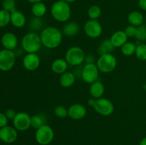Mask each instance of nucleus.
<instances>
[{"label": "nucleus", "mask_w": 146, "mask_h": 145, "mask_svg": "<svg viewBox=\"0 0 146 145\" xmlns=\"http://www.w3.org/2000/svg\"><path fill=\"white\" fill-rule=\"evenodd\" d=\"M42 45L48 49H54L61 45L63 40V33L54 26L45 27L40 32Z\"/></svg>", "instance_id": "f257e3e1"}, {"label": "nucleus", "mask_w": 146, "mask_h": 145, "mask_svg": "<svg viewBox=\"0 0 146 145\" xmlns=\"http://www.w3.org/2000/svg\"><path fill=\"white\" fill-rule=\"evenodd\" d=\"M51 14L53 18L58 22H66L71 16V9L69 4L64 0H58L52 4Z\"/></svg>", "instance_id": "f03ea898"}, {"label": "nucleus", "mask_w": 146, "mask_h": 145, "mask_svg": "<svg viewBox=\"0 0 146 145\" xmlns=\"http://www.w3.org/2000/svg\"><path fill=\"white\" fill-rule=\"evenodd\" d=\"M21 44L22 50L27 53H36L42 46L40 35L34 31L26 34L21 39Z\"/></svg>", "instance_id": "7ed1b4c3"}, {"label": "nucleus", "mask_w": 146, "mask_h": 145, "mask_svg": "<svg viewBox=\"0 0 146 145\" xmlns=\"http://www.w3.org/2000/svg\"><path fill=\"white\" fill-rule=\"evenodd\" d=\"M85 52L78 46L70 47L65 54V60L71 66H79L85 61Z\"/></svg>", "instance_id": "20e7f679"}, {"label": "nucleus", "mask_w": 146, "mask_h": 145, "mask_svg": "<svg viewBox=\"0 0 146 145\" xmlns=\"http://www.w3.org/2000/svg\"><path fill=\"white\" fill-rule=\"evenodd\" d=\"M96 64L100 72L103 73H110L116 68L117 60L112 53H106L100 55Z\"/></svg>", "instance_id": "39448f33"}, {"label": "nucleus", "mask_w": 146, "mask_h": 145, "mask_svg": "<svg viewBox=\"0 0 146 145\" xmlns=\"http://www.w3.org/2000/svg\"><path fill=\"white\" fill-rule=\"evenodd\" d=\"M54 138V131L51 126L45 124L36 129L35 139L40 145H48L51 144Z\"/></svg>", "instance_id": "423d86ee"}, {"label": "nucleus", "mask_w": 146, "mask_h": 145, "mask_svg": "<svg viewBox=\"0 0 146 145\" xmlns=\"http://www.w3.org/2000/svg\"><path fill=\"white\" fill-rule=\"evenodd\" d=\"M99 70L96 63H86L81 71V76L83 80L88 84L98 80Z\"/></svg>", "instance_id": "0eeeda50"}, {"label": "nucleus", "mask_w": 146, "mask_h": 145, "mask_svg": "<svg viewBox=\"0 0 146 145\" xmlns=\"http://www.w3.org/2000/svg\"><path fill=\"white\" fill-rule=\"evenodd\" d=\"M16 55L14 51L3 49L0 51V71H9L12 69L16 63Z\"/></svg>", "instance_id": "6e6552de"}, {"label": "nucleus", "mask_w": 146, "mask_h": 145, "mask_svg": "<svg viewBox=\"0 0 146 145\" xmlns=\"http://www.w3.org/2000/svg\"><path fill=\"white\" fill-rule=\"evenodd\" d=\"M94 109L97 113L102 116H110L114 112V105L110 100L101 98L99 99H96Z\"/></svg>", "instance_id": "1a4fd4ad"}, {"label": "nucleus", "mask_w": 146, "mask_h": 145, "mask_svg": "<svg viewBox=\"0 0 146 145\" xmlns=\"http://www.w3.org/2000/svg\"><path fill=\"white\" fill-rule=\"evenodd\" d=\"M14 127L20 132L27 131L31 127V116L27 112H18L13 119Z\"/></svg>", "instance_id": "9d476101"}, {"label": "nucleus", "mask_w": 146, "mask_h": 145, "mask_svg": "<svg viewBox=\"0 0 146 145\" xmlns=\"http://www.w3.org/2000/svg\"><path fill=\"white\" fill-rule=\"evenodd\" d=\"M84 32L86 35L91 38H96L101 36L103 27L97 20L89 19L84 24Z\"/></svg>", "instance_id": "9b49d317"}, {"label": "nucleus", "mask_w": 146, "mask_h": 145, "mask_svg": "<svg viewBox=\"0 0 146 145\" xmlns=\"http://www.w3.org/2000/svg\"><path fill=\"white\" fill-rule=\"evenodd\" d=\"M23 66L29 71H34L38 69L41 61L37 53H27L23 58Z\"/></svg>", "instance_id": "f8f14e48"}, {"label": "nucleus", "mask_w": 146, "mask_h": 145, "mask_svg": "<svg viewBox=\"0 0 146 145\" xmlns=\"http://www.w3.org/2000/svg\"><path fill=\"white\" fill-rule=\"evenodd\" d=\"M17 136H18L17 130L14 127L7 125L4 127L0 128V139L4 143H13L17 140Z\"/></svg>", "instance_id": "ddd939ff"}, {"label": "nucleus", "mask_w": 146, "mask_h": 145, "mask_svg": "<svg viewBox=\"0 0 146 145\" xmlns=\"http://www.w3.org/2000/svg\"><path fill=\"white\" fill-rule=\"evenodd\" d=\"M87 113L86 108L81 104H73L68 109V116L74 120L84 119Z\"/></svg>", "instance_id": "4468645a"}, {"label": "nucleus", "mask_w": 146, "mask_h": 145, "mask_svg": "<svg viewBox=\"0 0 146 145\" xmlns=\"http://www.w3.org/2000/svg\"><path fill=\"white\" fill-rule=\"evenodd\" d=\"M1 42L4 49L14 51L18 45V38L13 33L7 32L2 36Z\"/></svg>", "instance_id": "2eb2a0df"}, {"label": "nucleus", "mask_w": 146, "mask_h": 145, "mask_svg": "<svg viewBox=\"0 0 146 145\" xmlns=\"http://www.w3.org/2000/svg\"><path fill=\"white\" fill-rule=\"evenodd\" d=\"M128 37L125 34V31L120 30L114 32L111 35L110 40L114 48H121L126 42H128Z\"/></svg>", "instance_id": "dca6fc26"}, {"label": "nucleus", "mask_w": 146, "mask_h": 145, "mask_svg": "<svg viewBox=\"0 0 146 145\" xmlns=\"http://www.w3.org/2000/svg\"><path fill=\"white\" fill-rule=\"evenodd\" d=\"M68 64L65 58H56L51 63V71L57 75H62L68 70Z\"/></svg>", "instance_id": "f3484780"}, {"label": "nucleus", "mask_w": 146, "mask_h": 145, "mask_svg": "<svg viewBox=\"0 0 146 145\" xmlns=\"http://www.w3.org/2000/svg\"><path fill=\"white\" fill-rule=\"evenodd\" d=\"M90 95L95 99H99L102 98L105 92V87L102 82L97 80L91 84L89 88Z\"/></svg>", "instance_id": "a211bd4d"}, {"label": "nucleus", "mask_w": 146, "mask_h": 145, "mask_svg": "<svg viewBox=\"0 0 146 145\" xmlns=\"http://www.w3.org/2000/svg\"><path fill=\"white\" fill-rule=\"evenodd\" d=\"M26 22H27V19H26V16L22 12L19 11H13L11 13V20H10V23L14 26L16 28H22L25 26Z\"/></svg>", "instance_id": "6ab92c4d"}, {"label": "nucleus", "mask_w": 146, "mask_h": 145, "mask_svg": "<svg viewBox=\"0 0 146 145\" xmlns=\"http://www.w3.org/2000/svg\"><path fill=\"white\" fill-rule=\"evenodd\" d=\"M75 82L76 75L74 72L66 71V72L63 73L62 75H61V76H60L59 82L61 86H62L63 88H70V87L74 85Z\"/></svg>", "instance_id": "aec40b11"}, {"label": "nucleus", "mask_w": 146, "mask_h": 145, "mask_svg": "<svg viewBox=\"0 0 146 145\" xmlns=\"http://www.w3.org/2000/svg\"><path fill=\"white\" fill-rule=\"evenodd\" d=\"M80 30V26L75 21L68 22L64 26L62 30L63 35L66 36L72 37L77 35Z\"/></svg>", "instance_id": "412c9836"}, {"label": "nucleus", "mask_w": 146, "mask_h": 145, "mask_svg": "<svg viewBox=\"0 0 146 145\" xmlns=\"http://www.w3.org/2000/svg\"><path fill=\"white\" fill-rule=\"evenodd\" d=\"M128 21L130 25L135 27L143 25L144 21V16L141 12L138 11H133L128 14Z\"/></svg>", "instance_id": "4be33fe9"}, {"label": "nucleus", "mask_w": 146, "mask_h": 145, "mask_svg": "<svg viewBox=\"0 0 146 145\" xmlns=\"http://www.w3.org/2000/svg\"><path fill=\"white\" fill-rule=\"evenodd\" d=\"M31 10L34 16L42 18L46 14L47 8L44 3H43L42 1H40V2L33 4Z\"/></svg>", "instance_id": "5701e85b"}, {"label": "nucleus", "mask_w": 146, "mask_h": 145, "mask_svg": "<svg viewBox=\"0 0 146 145\" xmlns=\"http://www.w3.org/2000/svg\"><path fill=\"white\" fill-rule=\"evenodd\" d=\"M113 49L114 46L113 45L110 38L109 39H105L101 43L100 45L98 46V53L100 55L106 53H111Z\"/></svg>", "instance_id": "b1692460"}, {"label": "nucleus", "mask_w": 146, "mask_h": 145, "mask_svg": "<svg viewBox=\"0 0 146 145\" xmlns=\"http://www.w3.org/2000/svg\"><path fill=\"white\" fill-rule=\"evenodd\" d=\"M29 26L31 31H34V32L36 33L38 32V31H41L45 28V27H44V23L42 18L35 16L33 17L31 21H30Z\"/></svg>", "instance_id": "393cba45"}, {"label": "nucleus", "mask_w": 146, "mask_h": 145, "mask_svg": "<svg viewBox=\"0 0 146 145\" xmlns=\"http://www.w3.org/2000/svg\"><path fill=\"white\" fill-rule=\"evenodd\" d=\"M46 122V119L42 114L34 115L31 117V127L35 129H37L45 125Z\"/></svg>", "instance_id": "a878e982"}, {"label": "nucleus", "mask_w": 146, "mask_h": 145, "mask_svg": "<svg viewBox=\"0 0 146 145\" xmlns=\"http://www.w3.org/2000/svg\"><path fill=\"white\" fill-rule=\"evenodd\" d=\"M121 53L125 56H131L135 54L136 50V44L133 42H126L121 48Z\"/></svg>", "instance_id": "bb28decb"}, {"label": "nucleus", "mask_w": 146, "mask_h": 145, "mask_svg": "<svg viewBox=\"0 0 146 145\" xmlns=\"http://www.w3.org/2000/svg\"><path fill=\"white\" fill-rule=\"evenodd\" d=\"M102 10L98 5H92L88 10V17L91 20H97L101 15Z\"/></svg>", "instance_id": "cd10ccee"}, {"label": "nucleus", "mask_w": 146, "mask_h": 145, "mask_svg": "<svg viewBox=\"0 0 146 145\" xmlns=\"http://www.w3.org/2000/svg\"><path fill=\"white\" fill-rule=\"evenodd\" d=\"M135 55L138 60L142 61H146V44H139L136 45Z\"/></svg>", "instance_id": "c85d7f7f"}, {"label": "nucleus", "mask_w": 146, "mask_h": 145, "mask_svg": "<svg viewBox=\"0 0 146 145\" xmlns=\"http://www.w3.org/2000/svg\"><path fill=\"white\" fill-rule=\"evenodd\" d=\"M11 20V13L4 9L0 10V28L8 25Z\"/></svg>", "instance_id": "c756f323"}, {"label": "nucleus", "mask_w": 146, "mask_h": 145, "mask_svg": "<svg viewBox=\"0 0 146 145\" xmlns=\"http://www.w3.org/2000/svg\"><path fill=\"white\" fill-rule=\"evenodd\" d=\"M135 38L137 41L139 42H143L146 41V26L141 25L137 27L136 34H135Z\"/></svg>", "instance_id": "7c9ffc66"}, {"label": "nucleus", "mask_w": 146, "mask_h": 145, "mask_svg": "<svg viewBox=\"0 0 146 145\" xmlns=\"http://www.w3.org/2000/svg\"><path fill=\"white\" fill-rule=\"evenodd\" d=\"M55 116L58 118H66L68 116V109L64 105H57L54 109Z\"/></svg>", "instance_id": "2f4dec72"}, {"label": "nucleus", "mask_w": 146, "mask_h": 145, "mask_svg": "<svg viewBox=\"0 0 146 145\" xmlns=\"http://www.w3.org/2000/svg\"><path fill=\"white\" fill-rule=\"evenodd\" d=\"M3 9L11 13L16 11V1L15 0H3L2 1Z\"/></svg>", "instance_id": "473e14b6"}, {"label": "nucleus", "mask_w": 146, "mask_h": 145, "mask_svg": "<svg viewBox=\"0 0 146 145\" xmlns=\"http://www.w3.org/2000/svg\"><path fill=\"white\" fill-rule=\"evenodd\" d=\"M136 29L137 27L134 26L132 25H128V26L125 28V33L127 35V36L128 38H133V37H135V34H136Z\"/></svg>", "instance_id": "72a5a7b5"}, {"label": "nucleus", "mask_w": 146, "mask_h": 145, "mask_svg": "<svg viewBox=\"0 0 146 145\" xmlns=\"http://www.w3.org/2000/svg\"><path fill=\"white\" fill-rule=\"evenodd\" d=\"M5 115L9 120H13L17 115V112L13 109H7L5 112Z\"/></svg>", "instance_id": "f704fd0d"}, {"label": "nucleus", "mask_w": 146, "mask_h": 145, "mask_svg": "<svg viewBox=\"0 0 146 145\" xmlns=\"http://www.w3.org/2000/svg\"><path fill=\"white\" fill-rule=\"evenodd\" d=\"M8 120L7 116L5 114L0 112V128H2L4 127L7 126V123H8Z\"/></svg>", "instance_id": "c9c22d12"}, {"label": "nucleus", "mask_w": 146, "mask_h": 145, "mask_svg": "<svg viewBox=\"0 0 146 145\" xmlns=\"http://www.w3.org/2000/svg\"><path fill=\"white\" fill-rule=\"evenodd\" d=\"M86 63H95V57L93 55H86L85 61Z\"/></svg>", "instance_id": "e433bc0d"}, {"label": "nucleus", "mask_w": 146, "mask_h": 145, "mask_svg": "<svg viewBox=\"0 0 146 145\" xmlns=\"http://www.w3.org/2000/svg\"><path fill=\"white\" fill-rule=\"evenodd\" d=\"M138 6L141 9L146 11V0H138Z\"/></svg>", "instance_id": "4c0bfd02"}, {"label": "nucleus", "mask_w": 146, "mask_h": 145, "mask_svg": "<svg viewBox=\"0 0 146 145\" xmlns=\"http://www.w3.org/2000/svg\"><path fill=\"white\" fill-rule=\"evenodd\" d=\"M96 99H95V98H89V99L88 100V106L94 107V105H95V103H96Z\"/></svg>", "instance_id": "58836bf2"}, {"label": "nucleus", "mask_w": 146, "mask_h": 145, "mask_svg": "<svg viewBox=\"0 0 146 145\" xmlns=\"http://www.w3.org/2000/svg\"><path fill=\"white\" fill-rule=\"evenodd\" d=\"M139 145H146V136L144 137L143 139H141L139 143Z\"/></svg>", "instance_id": "ea45409f"}, {"label": "nucleus", "mask_w": 146, "mask_h": 145, "mask_svg": "<svg viewBox=\"0 0 146 145\" xmlns=\"http://www.w3.org/2000/svg\"><path fill=\"white\" fill-rule=\"evenodd\" d=\"M27 1H28L29 2L31 3V4H35V3H37V2H40V1H42V0H27Z\"/></svg>", "instance_id": "a19ab883"}, {"label": "nucleus", "mask_w": 146, "mask_h": 145, "mask_svg": "<svg viewBox=\"0 0 146 145\" xmlns=\"http://www.w3.org/2000/svg\"><path fill=\"white\" fill-rule=\"evenodd\" d=\"M64 1H65L66 2L68 3V4H71V3H73L74 2V1H76V0H64Z\"/></svg>", "instance_id": "79ce46f5"}, {"label": "nucleus", "mask_w": 146, "mask_h": 145, "mask_svg": "<svg viewBox=\"0 0 146 145\" xmlns=\"http://www.w3.org/2000/svg\"><path fill=\"white\" fill-rule=\"evenodd\" d=\"M144 89H145V90L146 91V82H145V85H144Z\"/></svg>", "instance_id": "37998d69"}, {"label": "nucleus", "mask_w": 146, "mask_h": 145, "mask_svg": "<svg viewBox=\"0 0 146 145\" xmlns=\"http://www.w3.org/2000/svg\"><path fill=\"white\" fill-rule=\"evenodd\" d=\"M145 25L146 26V18H145Z\"/></svg>", "instance_id": "c03bdc74"}]
</instances>
